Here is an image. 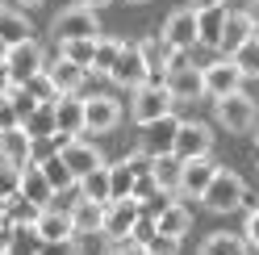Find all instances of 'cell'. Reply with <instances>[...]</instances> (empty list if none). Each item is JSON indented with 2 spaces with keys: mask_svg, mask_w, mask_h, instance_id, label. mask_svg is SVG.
I'll return each mask as SVG.
<instances>
[{
  "mask_svg": "<svg viewBox=\"0 0 259 255\" xmlns=\"http://www.w3.org/2000/svg\"><path fill=\"white\" fill-rule=\"evenodd\" d=\"M201 205L213 209V214H234V209H242V205H251V188H247V180H242L238 172L218 167V176H213V184L205 188Z\"/></svg>",
  "mask_w": 259,
  "mask_h": 255,
  "instance_id": "1",
  "label": "cell"
},
{
  "mask_svg": "<svg viewBox=\"0 0 259 255\" xmlns=\"http://www.w3.org/2000/svg\"><path fill=\"white\" fill-rule=\"evenodd\" d=\"M167 113H176V97H171L167 84H155V79H147L142 88H134L130 117L138 121V130H142V125H151V121H159V117H167Z\"/></svg>",
  "mask_w": 259,
  "mask_h": 255,
  "instance_id": "2",
  "label": "cell"
},
{
  "mask_svg": "<svg viewBox=\"0 0 259 255\" xmlns=\"http://www.w3.org/2000/svg\"><path fill=\"white\" fill-rule=\"evenodd\" d=\"M51 38L55 42H67V38H101V17H96V9H88V5H67L51 21Z\"/></svg>",
  "mask_w": 259,
  "mask_h": 255,
  "instance_id": "3",
  "label": "cell"
},
{
  "mask_svg": "<svg viewBox=\"0 0 259 255\" xmlns=\"http://www.w3.org/2000/svg\"><path fill=\"white\" fill-rule=\"evenodd\" d=\"M255 117H259V101H251L242 88L230 92V97H218V121H222L230 134L255 130Z\"/></svg>",
  "mask_w": 259,
  "mask_h": 255,
  "instance_id": "4",
  "label": "cell"
},
{
  "mask_svg": "<svg viewBox=\"0 0 259 255\" xmlns=\"http://www.w3.org/2000/svg\"><path fill=\"white\" fill-rule=\"evenodd\" d=\"M121 125V101L113 92H92L84 97V130L88 134H109Z\"/></svg>",
  "mask_w": 259,
  "mask_h": 255,
  "instance_id": "5",
  "label": "cell"
},
{
  "mask_svg": "<svg viewBox=\"0 0 259 255\" xmlns=\"http://www.w3.org/2000/svg\"><path fill=\"white\" fill-rule=\"evenodd\" d=\"M5 67H9V79H13V84H25L29 75L46 71V46L34 42V38L9 46V63H5Z\"/></svg>",
  "mask_w": 259,
  "mask_h": 255,
  "instance_id": "6",
  "label": "cell"
},
{
  "mask_svg": "<svg viewBox=\"0 0 259 255\" xmlns=\"http://www.w3.org/2000/svg\"><path fill=\"white\" fill-rule=\"evenodd\" d=\"M142 218V205L134 197H121V201H109L105 205V243H130V230L134 222Z\"/></svg>",
  "mask_w": 259,
  "mask_h": 255,
  "instance_id": "7",
  "label": "cell"
},
{
  "mask_svg": "<svg viewBox=\"0 0 259 255\" xmlns=\"http://www.w3.org/2000/svg\"><path fill=\"white\" fill-rule=\"evenodd\" d=\"M59 159L75 172V180L88 176V172H96V167H105L101 147H96V142H88V138H63V134H59Z\"/></svg>",
  "mask_w": 259,
  "mask_h": 255,
  "instance_id": "8",
  "label": "cell"
},
{
  "mask_svg": "<svg viewBox=\"0 0 259 255\" xmlns=\"http://www.w3.org/2000/svg\"><path fill=\"white\" fill-rule=\"evenodd\" d=\"M163 42L171 46H180V51H192V46H201L197 38V9H171L167 17H163Z\"/></svg>",
  "mask_w": 259,
  "mask_h": 255,
  "instance_id": "9",
  "label": "cell"
},
{
  "mask_svg": "<svg viewBox=\"0 0 259 255\" xmlns=\"http://www.w3.org/2000/svg\"><path fill=\"white\" fill-rule=\"evenodd\" d=\"M213 176H218V163H213L209 155H201V159H184V172H180V197H184V201H201L205 188L213 184Z\"/></svg>",
  "mask_w": 259,
  "mask_h": 255,
  "instance_id": "10",
  "label": "cell"
},
{
  "mask_svg": "<svg viewBox=\"0 0 259 255\" xmlns=\"http://www.w3.org/2000/svg\"><path fill=\"white\" fill-rule=\"evenodd\" d=\"M109 79H113L117 88H130V92L147 84V59H142V46H138V42L125 38V51H121V59H117V67H113Z\"/></svg>",
  "mask_w": 259,
  "mask_h": 255,
  "instance_id": "11",
  "label": "cell"
},
{
  "mask_svg": "<svg viewBox=\"0 0 259 255\" xmlns=\"http://www.w3.org/2000/svg\"><path fill=\"white\" fill-rule=\"evenodd\" d=\"M242 79H247V75L238 71V63H234L230 55H226V59H213V63L205 67V97H230V92L242 88Z\"/></svg>",
  "mask_w": 259,
  "mask_h": 255,
  "instance_id": "12",
  "label": "cell"
},
{
  "mask_svg": "<svg viewBox=\"0 0 259 255\" xmlns=\"http://www.w3.org/2000/svg\"><path fill=\"white\" fill-rule=\"evenodd\" d=\"M163 84L171 88L176 105H188V101H201L205 97V67H197V63H188V67L180 71H167Z\"/></svg>",
  "mask_w": 259,
  "mask_h": 255,
  "instance_id": "13",
  "label": "cell"
},
{
  "mask_svg": "<svg viewBox=\"0 0 259 255\" xmlns=\"http://www.w3.org/2000/svg\"><path fill=\"white\" fill-rule=\"evenodd\" d=\"M209 151H213V130L205 121H180V130H176V155L180 159H201Z\"/></svg>",
  "mask_w": 259,
  "mask_h": 255,
  "instance_id": "14",
  "label": "cell"
},
{
  "mask_svg": "<svg viewBox=\"0 0 259 255\" xmlns=\"http://www.w3.org/2000/svg\"><path fill=\"white\" fill-rule=\"evenodd\" d=\"M34 226H38V234H42V243L79 238V234H75V222H71V209H63V205H46V209H38Z\"/></svg>",
  "mask_w": 259,
  "mask_h": 255,
  "instance_id": "15",
  "label": "cell"
},
{
  "mask_svg": "<svg viewBox=\"0 0 259 255\" xmlns=\"http://www.w3.org/2000/svg\"><path fill=\"white\" fill-rule=\"evenodd\" d=\"M176 130H180V117L167 113V117H159L151 125H142V142L138 147L147 155H167V151H176Z\"/></svg>",
  "mask_w": 259,
  "mask_h": 255,
  "instance_id": "16",
  "label": "cell"
},
{
  "mask_svg": "<svg viewBox=\"0 0 259 255\" xmlns=\"http://www.w3.org/2000/svg\"><path fill=\"white\" fill-rule=\"evenodd\" d=\"M180 172H184V159L167 151V155H151V180L163 197H180Z\"/></svg>",
  "mask_w": 259,
  "mask_h": 255,
  "instance_id": "17",
  "label": "cell"
},
{
  "mask_svg": "<svg viewBox=\"0 0 259 255\" xmlns=\"http://www.w3.org/2000/svg\"><path fill=\"white\" fill-rule=\"evenodd\" d=\"M46 75H51L59 97H79V88H84V79H88V67H79V63L59 55L55 63H46Z\"/></svg>",
  "mask_w": 259,
  "mask_h": 255,
  "instance_id": "18",
  "label": "cell"
},
{
  "mask_svg": "<svg viewBox=\"0 0 259 255\" xmlns=\"http://www.w3.org/2000/svg\"><path fill=\"white\" fill-rule=\"evenodd\" d=\"M0 159L13 163V167L34 163V138L25 134V125H9V130H0Z\"/></svg>",
  "mask_w": 259,
  "mask_h": 255,
  "instance_id": "19",
  "label": "cell"
},
{
  "mask_svg": "<svg viewBox=\"0 0 259 255\" xmlns=\"http://www.w3.org/2000/svg\"><path fill=\"white\" fill-rule=\"evenodd\" d=\"M138 46H142V59H147V79L163 84V75H167V55H171V42H163V34H142V38H138Z\"/></svg>",
  "mask_w": 259,
  "mask_h": 255,
  "instance_id": "20",
  "label": "cell"
},
{
  "mask_svg": "<svg viewBox=\"0 0 259 255\" xmlns=\"http://www.w3.org/2000/svg\"><path fill=\"white\" fill-rule=\"evenodd\" d=\"M21 197L29 205H38V209L55 205V188H51V180L42 176V163H25L21 167Z\"/></svg>",
  "mask_w": 259,
  "mask_h": 255,
  "instance_id": "21",
  "label": "cell"
},
{
  "mask_svg": "<svg viewBox=\"0 0 259 255\" xmlns=\"http://www.w3.org/2000/svg\"><path fill=\"white\" fill-rule=\"evenodd\" d=\"M55 121L63 138L84 134V97H55Z\"/></svg>",
  "mask_w": 259,
  "mask_h": 255,
  "instance_id": "22",
  "label": "cell"
},
{
  "mask_svg": "<svg viewBox=\"0 0 259 255\" xmlns=\"http://www.w3.org/2000/svg\"><path fill=\"white\" fill-rule=\"evenodd\" d=\"M155 230L167 234V238H184V234L192 230V209H188V205H180V201L163 205V209L155 214Z\"/></svg>",
  "mask_w": 259,
  "mask_h": 255,
  "instance_id": "23",
  "label": "cell"
},
{
  "mask_svg": "<svg viewBox=\"0 0 259 255\" xmlns=\"http://www.w3.org/2000/svg\"><path fill=\"white\" fill-rule=\"evenodd\" d=\"M226 17H230V9H226V5H213V9H197V38H201V46H222V34H226Z\"/></svg>",
  "mask_w": 259,
  "mask_h": 255,
  "instance_id": "24",
  "label": "cell"
},
{
  "mask_svg": "<svg viewBox=\"0 0 259 255\" xmlns=\"http://www.w3.org/2000/svg\"><path fill=\"white\" fill-rule=\"evenodd\" d=\"M71 222H75V234H79V238H84V234H101V230H105V205L79 197V201L71 205Z\"/></svg>",
  "mask_w": 259,
  "mask_h": 255,
  "instance_id": "25",
  "label": "cell"
},
{
  "mask_svg": "<svg viewBox=\"0 0 259 255\" xmlns=\"http://www.w3.org/2000/svg\"><path fill=\"white\" fill-rule=\"evenodd\" d=\"M255 34H259V29L251 25V17H247V9H242V13H230V17H226V34H222V46H218V51H226V55H234L238 46H242V42H251Z\"/></svg>",
  "mask_w": 259,
  "mask_h": 255,
  "instance_id": "26",
  "label": "cell"
},
{
  "mask_svg": "<svg viewBox=\"0 0 259 255\" xmlns=\"http://www.w3.org/2000/svg\"><path fill=\"white\" fill-rule=\"evenodd\" d=\"M197 255H251V243L242 234H230V230H218V234H209L201 238V247Z\"/></svg>",
  "mask_w": 259,
  "mask_h": 255,
  "instance_id": "27",
  "label": "cell"
},
{
  "mask_svg": "<svg viewBox=\"0 0 259 255\" xmlns=\"http://www.w3.org/2000/svg\"><path fill=\"white\" fill-rule=\"evenodd\" d=\"M121 51H125V38H96V59H92V75H113V67H117V59H121Z\"/></svg>",
  "mask_w": 259,
  "mask_h": 255,
  "instance_id": "28",
  "label": "cell"
},
{
  "mask_svg": "<svg viewBox=\"0 0 259 255\" xmlns=\"http://www.w3.org/2000/svg\"><path fill=\"white\" fill-rule=\"evenodd\" d=\"M42 251H46V243H42V234H38L34 222L13 226V234H9V251H5V255H42Z\"/></svg>",
  "mask_w": 259,
  "mask_h": 255,
  "instance_id": "29",
  "label": "cell"
},
{
  "mask_svg": "<svg viewBox=\"0 0 259 255\" xmlns=\"http://www.w3.org/2000/svg\"><path fill=\"white\" fill-rule=\"evenodd\" d=\"M0 38H5L9 46H17V42H25V38H34V25H29V17L21 9H0Z\"/></svg>",
  "mask_w": 259,
  "mask_h": 255,
  "instance_id": "30",
  "label": "cell"
},
{
  "mask_svg": "<svg viewBox=\"0 0 259 255\" xmlns=\"http://www.w3.org/2000/svg\"><path fill=\"white\" fill-rule=\"evenodd\" d=\"M21 125H25V134H29V138H55V134H59L55 101H42V105H38V109H34V113H29Z\"/></svg>",
  "mask_w": 259,
  "mask_h": 255,
  "instance_id": "31",
  "label": "cell"
},
{
  "mask_svg": "<svg viewBox=\"0 0 259 255\" xmlns=\"http://www.w3.org/2000/svg\"><path fill=\"white\" fill-rule=\"evenodd\" d=\"M79 197L109 205L113 201V193H109V167H96V172H88V176H79Z\"/></svg>",
  "mask_w": 259,
  "mask_h": 255,
  "instance_id": "32",
  "label": "cell"
},
{
  "mask_svg": "<svg viewBox=\"0 0 259 255\" xmlns=\"http://www.w3.org/2000/svg\"><path fill=\"white\" fill-rule=\"evenodd\" d=\"M134 180H138V172L130 167V159H121V163H109V193L113 201H121L134 193Z\"/></svg>",
  "mask_w": 259,
  "mask_h": 255,
  "instance_id": "33",
  "label": "cell"
},
{
  "mask_svg": "<svg viewBox=\"0 0 259 255\" xmlns=\"http://www.w3.org/2000/svg\"><path fill=\"white\" fill-rule=\"evenodd\" d=\"M0 214H5V226H21V222H34L38 218V205H29L21 193H13L0 201Z\"/></svg>",
  "mask_w": 259,
  "mask_h": 255,
  "instance_id": "34",
  "label": "cell"
},
{
  "mask_svg": "<svg viewBox=\"0 0 259 255\" xmlns=\"http://www.w3.org/2000/svg\"><path fill=\"white\" fill-rule=\"evenodd\" d=\"M59 55L71 59V63H79V67H92V59H96V38H67V42H59ZM88 75H92V71H88Z\"/></svg>",
  "mask_w": 259,
  "mask_h": 255,
  "instance_id": "35",
  "label": "cell"
},
{
  "mask_svg": "<svg viewBox=\"0 0 259 255\" xmlns=\"http://www.w3.org/2000/svg\"><path fill=\"white\" fill-rule=\"evenodd\" d=\"M230 59L238 63V71L247 75V79H259V34H255L251 42H242V46H238V51H234Z\"/></svg>",
  "mask_w": 259,
  "mask_h": 255,
  "instance_id": "36",
  "label": "cell"
},
{
  "mask_svg": "<svg viewBox=\"0 0 259 255\" xmlns=\"http://www.w3.org/2000/svg\"><path fill=\"white\" fill-rule=\"evenodd\" d=\"M9 105L17 109V117H21V121H25V117L38 109V101L29 97V88H25V84H13V88H9Z\"/></svg>",
  "mask_w": 259,
  "mask_h": 255,
  "instance_id": "37",
  "label": "cell"
},
{
  "mask_svg": "<svg viewBox=\"0 0 259 255\" xmlns=\"http://www.w3.org/2000/svg\"><path fill=\"white\" fill-rule=\"evenodd\" d=\"M25 88H29V97H34L38 105H42V101H55V97H59V92H55V84H51V75H46V71L29 75V79H25Z\"/></svg>",
  "mask_w": 259,
  "mask_h": 255,
  "instance_id": "38",
  "label": "cell"
},
{
  "mask_svg": "<svg viewBox=\"0 0 259 255\" xmlns=\"http://www.w3.org/2000/svg\"><path fill=\"white\" fill-rule=\"evenodd\" d=\"M13 193H21V167H13L0 159V201L13 197Z\"/></svg>",
  "mask_w": 259,
  "mask_h": 255,
  "instance_id": "39",
  "label": "cell"
},
{
  "mask_svg": "<svg viewBox=\"0 0 259 255\" xmlns=\"http://www.w3.org/2000/svg\"><path fill=\"white\" fill-rule=\"evenodd\" d=\"M155 234H159V230H155V218H138L134 230H130V243H134V247H147Z\"/></svg>",
  "mask_w": 259,
  "mask_h": 255,
  "instance_id": "40",
  "label": "cell"
},
{
  "mask_svg": "<svg viewBox=\"0 0 259 255\" xmlns=\"http://www.w3.org/2000/svg\"><path fill=\"white\" fill-rule=\"evenodd\" d=\"M130 197H134L138 205H151V197H159V188H155V180H151V172H142V176L134 180V193H130Z\"/></svg>",
  "mask_w": 259,
  "mask_h": 255,
  "instance_id": "41",
  "label": "cell"
},
{
  "mask_svg": "<svg viewBox=\"0 0 259 255\" xmlns=\"http://www.w3.org/2000/svg\"><path fill=\"white\" fill-rule=\"evenodd\" d=\"M147 255H180V238H167V234H155L147 247H142Z\"/></svg>",
  "mask_w": 259,
  "mask_h": 255,
  "instance_id": "42",
  "label": "cell"
},
{
  "mask_svg": "<svg viewBox=\"0 0 259 255\" xmlns=\"http://www.w3.org/2000/svg\"><path fill=\"white\" fill-rule=\"evenodd\" d=\"M51 155H59V134L55 138H34V163H42Z\"/></svg>",
  "mask_w": 259,
  "mask_h": 255,
  "instance_id": "43",
  "label": "cell"
},
{
  "mask_svg": "<svg viewBox=\"0 0 259 255\" xmlns=\"http://www.w3.org/2000/svg\"><path fill=\"white\" fill-rule=\"evenodd\" d=\"M242 238H247L251 247H259V205L247 209V222H242Z\"/></svg>",
  "mask_w": 259,
  "mask_h": 255,
  "instance_id": "44",
  "label": "cell"
},
{
  "mask_svg": "<svg viewBox=\"0 0 259 255\" xmlns=\"http://www.w3.org/2000/svg\"><path fill=\"white\" fill-rule=\"evenodd\" d=\"M42 255H84V251H79V238H63V243H46Z\"/></svg>",
  "mask_w": 259,
  "mask_h": 255,
  "instance_id": "45",
  "label": "cell"
},
{
  "mask_svg": "<svg viewBox=\"0 0 259 255\" xmlns=\"http://www.w3.org/2000/svg\"><path fill=\"white\" fill-rule=\"evenodd\" d=\"M192 63V51H180V46H171V55H167V71H180Z\"/></svg>",
  "mask_w": 259,
  "mask_h": 255,
  "instance_id": "46",
  "label": "cell"
},
{
  "mask_svg": "<svg viewBox=\"0 0 259 255\" xmlns=\"http://www.w3.org/2000/svg\"><path fill=\"white\" fill-rule=\"evenodd\" d=\"M9 125H21V117H17V109L9 105V97L0 101V130H9Z\"/></svg>",
  "mask_w": 259,
  "mask_h": 255,
  "instance_id": "47",
  "label": "cell"
},
{
  "mask_svg": "<svg viewBox=\"0 0 259 255\" xmlns=\"http://www.w3.org/2000/svg\"><path fill=\"white\" fill-rule=\"evenodd\" d=\"M9 88H13V79H9V67H0V101L9 97Z\"/></svg>",
  "mask_w": 259,
  "mask_h": 255,
  "instance_id": "48",
  "label": "cell"
},
{
  "mask_svg": "<svg viewBox=\"0 0 259 255\" xmlns=\"http://www.w3.org/2000/svg\"><path fill=\"white\" fill-rule=\"evenodd\" d=\"M247 17H251V25L259 29V0H251V5H247Z\"/></svg>",
  "mask_w": 259,
  "mask_h": 255,
  "instance_id": "49",
  "label": "cell"
},
{
  "mask_svg": "<svg viewBox=\"0 0 259 255\" xmlns=\"http://www.w3.org/2000/svg\"><path fill=\"white\" fill-rule=\"evenodd\" d=\"M105 255H130V247H121V243H105Z\"/></svg>",
  "mask_w": 259,
  "mask_h": 255,
  "instance_id": "50",
  "label": "cell"
},
{
  "mask_svg": "<svg viewBox=\"0 0 259 255\" xmlns=\"http://www.w3.org/2000/svg\"><path fill=\"white\" fill-rule=\"evenodd\" d=\"M213 5H226V0H192V9H213Z\"/></svg>",
  "mask_w": 259,
  "mask_h": 255,
  "instance_id": "51",
  "label": "cell"
},
{
  "mask_svg": "<svg viewBox=\"0 0 259 255\" xmlns=\"http://www.w3.org/2000/svg\"><path fill=\"white\" fill-rule=\"evenodd\" d=\"M71 5H88V9H101V5H109V0H71Z\"/></svg>",
  "mask_w": 259,
  "mask_h": 255,
  "instance_id": "52",
  "label": "cell"
},
{
  "mask_svg": "<svg viewBox=\"0 0 259 255\" xmlns=\"http://www.w3.org/2000/svg\"><path fill=\"white\" fill-rule=\"evenodd\" d=\"M5 63H9V42L0 38V67H5Z\"/></svg>",
  "mask_w": 259,
  "mask_h": 255,
  "instance_id": "53",
  "label": "cell"
},
{
  "mask_svg": "<svg viewBox=\"0 0 259 255\" xmlns=\"http://www.w3.org/2000/svg\"><path fill=\"white\" fill-rule=\"evenodd\" d=\"M13 5H21V9H34V5H42V0H13Z\"/></svg>",
  "mask_w": 259,
  "mask_h": 255,
  "instance_id": "54",
  "label": "cell"
},
{
  "mask_svg": "<svg viewBox=\"0 0 259 255\" xmlns=\"http://www.w3.org/2000/svg\"><path fill=\"white\" fill-rule=\"evenodd\" d=\"M125 5H147V0H125Z\"/></svg>",
  "mask_w": 259,
  "mask_h": 255,
  "instance_id": "55",
  "label": "cell"
},
{
  "mask_svg": "<svg viewBox=\"0 0 259 255\" xmlns=\"http://www.w3.org/2000/svg\"><path fill=\"white\" fill-rule=\"evenodd\" d=\"M255 147H259V125H255Z\"/></svg>",
  "mask_w": 259,
  "mask_h": 255,
  "instance_id": "56",
  "label": "cell"
},
{
  "mask_svg": "<svg viewBox=\"0 0 259 255\" xmlns=\"http://www.w3.org/2000/svg\"><path fill=\"white\" fill-rule=\"evenodd\" d=\"M0 226H5V214H0Z\"/></svg>",
  "mask_w": 259,
  "mask_h": 255,
  "instance_id": "57",
  "label": "cell"
},
{
  "mask_svg": "<svg viewBox=\"0 0 259 255\" xmlns=\"http://www.w3.org/2000/svg\"><path fill=\"white\" fill-rule=\"evenodd\" d=\"M5 5H9V0H0V9H5Z\"/></svg>",
  "mask_w": 259,
  "mask_h": 255,
  "instance_id": "58",
  "label": "cell"
}]
</instances>
